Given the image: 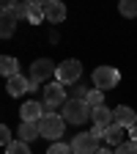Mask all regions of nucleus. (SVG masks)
Masks as SVG:
<instances>
[{
    "label": "nucleus",
    "mask_w": 137,
    "mask_h": 154,
    "mask_svg": "<svg viewBox=\"0 0 137 154\" xmlns=\"http://www.w3.org/2000/svg\"><path fill=\"white\" fill-rule=\"evenodd\" d=\"M38 132H41V138L58 143L63 138V132H66V119L63 116H58V113H47L41 121H38Z\"/></svg>",
    "instance_id": "f257e3e1"
},
{
    "label": "nucleus",
    "mask_w": 137,
    "mask_h": 154,
    "mask_svg": "<svg viewBox=\"0 0 137 154\" xmlns=\"http://www.w3.org/2000/svg\"><path fill=\"white\" fill-rule=\"evenodd\" d=\"M61 116L66 119V124H77V127H82V124L91 119V116H93V110H91L88 102H82V99H69V102L63 105Z\"/></svg>",
    "instance_id": "f03ea898"
},
{
    "label": "nucleus",
    "mask_w": 137,
    "mask_h": 154,
    "mask_svg": "<svg viewBox=\"0 0 137 154\" xmlns=\"http://www.w3.org/2000/svg\"><path fill=\"white\" fill-rule=\"evenodd\" d=\"M69 102V94H66V88L61 85V83H47L44 88H41V105L47 107V113H52L55 107H61L63 110V105Z\"/></svg>",
    "instance_id": "7ed1b4c3"
},
{
    "label": "nucleus",
    "mask_w": 137,
    "mask_h": 154,
    "mask_svg": "<svg viewBox=\"0 0 137 154\" xmlns=\"http://www.w3.org/2000/svg\"><path fill=\"white\" fill-rule=\"evenodd\" d=\"M58 63H52L49 58H36L33 66H30V91L38 88V83H47L49 77H55Z\"/></svg>",
    "instance_id": "20e7f679"
},
{
    "label": "nucleus",
    "mask_w": 137,
    "mask_h": 154,
    "mask_svg": "<svg viewBox=\"0 0 137 154\" xmlns=\"http://www.w3.org/2000/svg\"><path fill=\"white\" fill-rule=\"evenodd\" d=\"M82 77V63L74 61V58H69V61H61L58 63V72H55V80L61 85H74L77 80Z\"/></svg>",
    "instance_id": "39448f33"
},
{
    "label": "nucleus",
    "mask_w": 137,
    "mask_h": 154,
    "mask_svg": "<svg viewBox=\"0 0 137 154\" xmlns=\"http://www.w3.org/2000/svg\"><path fill=\"white\" fill-rule=\"evenodd\" d=\"M121 83V72L115 66H96L93 69V85L99 91H110Z\"/></svg>",
    "instance_id": "423d86ee"
},
{
    "label": "nucleus",
    "mask_w": 137,
    "mask_h": 154,
    "mask_svg": "<svg viewBox=\"0 0 137 154\" xmlns=\"http://www.w3.org/2000/svg\"><path fill=\"white\" fill-rule=\"evenodd\" d=\"M102 146H99V138L93 132H77L74 140H71V151L74 154H96Z\"/></svg>",
    "instance_id": "0eeeda50"
},
{
    "label": "nucleus",
    "mask_w": 137,
    "mask_h": 154,
    "mask_svg": "<svg viewBox=\"0 0 137 154\" xmlns=\"http://www.w3.org/2000/svg\"><path fill=\"white\" fill-rule=\"evenodd\" d=\"M19 116H22V121H30V124H38L47 116V110H44V105L38 102V99H30V102H25L22 105V110H19Z\"/></svg>",
    "instance_id": "6e6552de"
},
{
    "label": "nucleus",
    "mask_w": 137,
    "mask_h": 154,
    "mask_svg": "<svg viewBox=\"0 0 137 154\" xmlns=\"http://www.w3.org/2000/svg\"><path fill=\"white\" fill-rule=\"evenodd\" d=\"M44 17H47V22L61 25L66 19V6L61 3V0H47V3H44Z\"/></svg>",
    "instance_id": "1a4fd4ad"
},
{
    "label": "nucleus",
    "mask_w": 137,
    "mask_h": 154,
    "mask_svg": "<svg viewBox=\"0 0 137 154\" xmlns=\"http://www.w3.org/2000/svg\"><path fill=\"white\" fill-rule=\"evenodd\" d=\"M112 113H115V124L124 127V129H132V127L137 124V113H134L129 105H118Z\"/></svg>",
    "instance_id": "9d476101"
},
{
    "label": "nucleus",
    "mask_w": 137,
    "mask_h": 154,
    "mask_svg": "<svg viewBox=\"0 0 137 154\" xmlns=\"http://www.w3.org/2000/svg\"><path fill=\"white\" fill-rule=\"evenodd\" d=\"M0 22H3V25H0V36H3V38H11L14 36V25L19 22L16 14H14V8H11V3L3 6V19H0Z\"/></svg>",
    "instance_id": "9b49d317"
},
{
    "label": "nucleus",
    "mask_w": 137,
    "mask_h": 154,
    "mask_svg": "<svg viewBox=\"0 0 137 154\" xmlns=\"http://www.w3.org/2000/svg\"><path fill=\"white\" fill-rule=\"evenodd\" d=\"M6 91H8V96H22L25 91H30V77H25V74L11 77L8 85H6Z\"/></svg>",
    "instance_id": "f8f14e48"
},
{
    "label": "nucleus",
    "mask_w": 137,
    "mask_h": 154,
    "mask_svg": "<svg viewBox=\"0 0 137 154\" xmlns=\"http://www.w3.org/2000/svg\"><path fill=\"white\" fill-rule=\"evenodd\" d=\"M91 121H93V124H99V127H107V129H110V127L115 124V113H112L107 105H104V107H96V110H93V116H91Z\"/></svg>",
    "instance_id": "ddd939ff"
},
{
    "label": "nucleus",
    "mask_w": 137,
    "mask_h": 154,
    "mask_svg": "<svg viewBox=\"0 0 137 154\" xmlns=\"http://www.w3.org/2000/svg\"><path fill=\"white\" fill-rule=\"evenodd\" d=\"M104 143L118 149L121 143H126V129H124V127H118V124H112V127L107 129V135H104Z\"/></svg>",
    "instance_id": "4468645a"
},
{
    "label": "nucleus",
    "mask_w": 137,
    "mask_h": 154,
    "mask_svg": "<svg viewBox=\"0 0 137 154\" xmlns=\"http://www.w3.org/2000/svg\"><path fill=\"white\" fill-rule=\"evenodd\" d=\"M38 124H30V121H22V127L16 129V140H22V143H30V140H36L38 138Z\"/></svg>",
    "instance_id": "2eb2a0df"
},
{
    "label": "nucleus",
    "mask_w": 137,
    "mask_h": 154,
    "mask_svg": "<svg viewBox=\"0 0 137 154\" xmlns=\"http://www.w3.org/2000/svg\"><path fill=\"white\" fill-rule=\"evenodd\" d=\"M0 72H3V77H8V80L16 77L19 74V61L14 55H3V58H0Z\"/></svg>",
    "instance_id": "dca6fc26"
},
{
    "label": "nucleus",
    "mask_w": 137,
    "mask_h": 154,
    "mask_svg": "<svg viewBox=\"0 0 137 154\" xmlns=\"http://www.w3.org/2000/svg\"><path fill=\"white\" fill-rule=\"evenodd\" d=\"M41 19H47V17H44V3L30 0V6H28V22H30V25H38Z\"/></svg>",
    "instance_id": "f3484780"
},
{
    "label": "nucleus",
    "mask_w": 137,
    "mask_h": 154,
    "mask_svg": "<svg viewBox=\"0 0 137 154\" xmlns=\"http://www.w3.org/2000/svg\"><path fill=\"white\" fill-rule=\"evenodd\" d=\"M88 107L91 110H96V107H104V91H99V88H93V91H88Z\"/></svg>",
    "instance_id": "a211bd4d"
},
{
    "label": "nucleus",
    "mask_w": 137,
    "mask_h": 154,
    "mask_svg": "<svg viewBox=\"0 0 137 154\" xmlns=\"http://www.w3.org/2000/svg\"><path fill=\"white\" fill-rule=\"evenodd\" d=\"M118 11L126 17V19H132V17H137V0H121V6H118Z\"/></svg>",
    "instance_id": "6ab92c4d"
},
{
    "label": "nucleus",
    "mask_w": 137,
    "mask_h": 154,
    "mask_svg": "<svg viewBox=\"0 0 137 154\" xmlns=\"http://www.w3.org/2000/svg\"><path fill=\"white\" fill-rule=\"evenodd\" d=\"M47 154H74V151H71V143L58 140V143H52V146L47 149Z\"/></svg>",
    "instance_id": "aec40b11"
},
{
    "label": "nucleus",
    "mask_w": 137,
    "mask_h": 154,
    "mask_svg": "<svg viewBox=\"0 0 137 154\" xmlns=\"http://www.w3.org/2000/svg\"><path fill=\"white\" fill-rule=\"evenodd\" d=\"M6 154H30V146L22 143V140H14V143L6 149Z\"/></svg>",
    "instance_id": "412c9836"
},
{
    "label": "nucleus",
    "mask_w": 137,
    "mask_h": 154,
    "mask_svg": "<svg viewBox=\"0 0 137 154\" xmlns=\"http://www.w3.org/2000/svg\"><path fill=\"white\" fill-rule=\"evenodd\" d=\"M14 143V135H11V129L3 124V127H0V146H3V149H8Z\"/></svg>",
    "instance_id": "4be33fe9"
},
{
    "label": "nucleus",
    "mask_w": 137,
    "mask_h": 154,
    "mask_svg": "<svg viewBox=\"0 0 137 154\" xmlns=\"http://www.w3.org/2000/svg\"><path fill=\"white\" fill-rule=\"evenodd\" d=\"M115 154H137V140H126L115 149Z\"/></svg>",
    "instance_id": "5701e85b"
},
{
    "label": "nucleus",
    "mask_w": 137,
    "mask_h": 154,
    "mask_svg": "<svg viewBox=\"0 0 137 154\" xmlns=\"http://www.w3.org/2000/svg\"><path fill=\"white\" fill-rule=\"evenodd\" d=\"M28 6H30V3H11V8H14L16 19H28Z\"/></svg>",
    "instance_id": "b1692460"
},
{
    "label": "nucleus",
    "mask_w": 137,
    "mask_h": 154,
    "mask_svg": "<svg viewBox=\"0 0 137 154\" xmlns=\"http://www.w3.org/2000/svg\"><path fill=\"white\" fill-rule=\"evenodd\" d=\"M69 99H88V91H85V85H77V88H71V96H69Z\"/></svg>",
    "instance_id": "393cba45"
},
{
    "label": "nucleus",
    "mask_w": 137,
    "mask_h": 154,
    "mask_svg": "<svg viewBox=\"0 0 137 154\" xmlns=\"http://www.w3.org/2000/svg\"><path fill=\"white\" fill-rule=\"evenodd\" d=\"M91 132H93V135H96V138H99V140H102V138H104V135H107V127H99V124H93V129H91Z\"/></svg>",
    "instance_id": "a878e982"
},
{
    "label": "nucleus",
    "mask_w": 137,
    "mask_h": 154,
    "mask_svg": "<svg viewBox=\"0 0 137 154\" xmlns=\"http://www.w3.org/2000/svg\"><path fill=\"white\" fill-rule=\"evenodd\" d=\"M96 154H115V149H110V146H102V149L96 151Z\"/></svg>",
    "instance_id": "bb28decb"
},
{
    "label": "nucleus",
    "mask_w": 137,
    "mask_h": 154,
    "mask_svg": "<svg viewBox=\"0 0 137 154\" xmlns=\"http://www.w3.org/2000/svg\"><path fill=\"white\" fill-rule=\"evenodd\" d=\"M129 140H137V124H134V127L129 129Z\"/></svg>",
    "instance_id": "cd10ccee"
}]
</instances>
